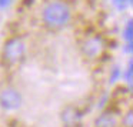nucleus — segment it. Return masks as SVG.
Returning <instances> with one entry per match:
<instances>
[{
	"instance_id": "5",
	"label": "nucleus",
	"mask_w": 133,
	"mask_h": 127,
	"mask_svg": "<svg viewBox=\"0 0 133 127\" xmlns=\"http://www.w3.org/2000/svg\"><path fill=\"white\" fill-rule=\"evenodd\" d=\"M80 117H82L80 111L73 106H67L66 109H63V111L60 114L62 123H63L64 127H76L80 121Z\"/></svg>"
},
{
	"instance_id": "10",
	"label": "nucleus",
	"mask_w": 133,
	"mask_h": 127,
	"mask_svg": "<svg viewBox=\"0 0 133 127\" xmlns=\"http://www.w3.org/2000/svg\"><path fill=\"white\" fill-rule=\"evenodd\" d=\"M113 4H115L116 9L124 10V9H126V6L129 4V2H127V0H113Z\"/></svg>"
},
{
	"instance_id": "7",
	"label": "nucleus",
	"mask_w": 133,
	"mask_h": 127,
	"mask_svg": "<svg viewBox=\"0 0 133 127\" xmlns=\"http://www.w3.org/2000/svg\"><path fill=\"white\" fill-rule=\"evenodd\" d=\"M132 20H127V23L124 24L123 32H122V37L126 43H133V29H132Z\"/></svg>"
},
{
	"instance_id": "12",
	"label": "nucleus",
	"mask_w": 133,
	"mask_h": 127,
	"mask_svg": "<svg viewBox=\"0 0 133 127\" xmlns=\"http://www.w3.org/2000/svg\"><path fill=\"white\" fill-rule=\"evenodd\" d=\"M13 0H0V9H6L12 4Z\"/></svg>"
},
{
	"instance_id": "11",
	"label": "nucleus",
	"mask_w": 133,
	"mask_h": 127,
	"mask_svg": "<svg viewBox=\"0 0 133 127\" xmlns=\"http://www.w3.org/2000/svg\"><path fill=\"white\" fill-rule=\"evenodd\" d=\"M120 76V69L119 67H113V73L110 74V83H113V81H116V79Z\"/></svg>"
},
{
	"instance_id": "1",
	"label": "nucleus",
	"mask_w": 133,
	"mask_h": 127,
	"mask_svg": "<svg viewBox=\"0 0 133 127\" xmlns=\"http://www.w3.org/2000/svg\"><path fill=\"white\" fill-rule=\"evenodd\" d=\"M70 19H72L70 7L60 0L49 2L42 12V20H43L44 26L53 30L64 27L70 22Z\"/></svg>"
},
{
	"instance_id": "3",
	"label": "nucleus",
	"mask_w": 133,
	"mask_h": 127,
	"mask_svg": "<svg viewBox=\"0 0 133 127\" xmlns=\"http://www.w3.org/2000/svg\"><path fill=\"white\" fill-rule=\"evenodd\" d=\"M104 49V41L100 36H90L82 44V52L87 59H97L102 56Z\"/></svg>"
},
{
	"instance_id": "6",
	"label": "nucleus",
	"mask_w": 133,
	"mask_h": 127,
	"mask_svg": "<svg viewBox=\"0 0 133 127\" xmlns=\"http://www.w3.org/2000/svg\"><path fill=\"white\" fill-rule=\"evenodd\" d=\"M117 120H116V116L110 111H104L95 120V126L96 127H115Z\"/></svg>"
},
{
	"instance_id": "13",
	"label": "nucleus",
	"mask_w": 133,
	"mask_h": 127,
	"mask_svg": "<svg viewBox=\"0 0 133 127\" xmlns=\"http://www.w3.org/2000/svg\"><path fill=\"white\" fill-rule=\"evenodd\" d=\"M132 50H133V43H126V46H124V52L132 53Z\"/></svg>"
},
{
	"instance_id": "4",
	"label": "nucleus",
	"mask_w": 133,
	"mask_h": 127,
	"mask_svg": "<svg viewBox=\"0 0 133 127\" xmlns=\"http://www.w3.org/2000/svg\"><path fill=\"white\" fill-rule=\"evenodd\" d=\"M22 94L16 89H4L0 93V106L4 110H16L22 104Z\"/></svg>"
},
{
	"instance_id": "8",
	"label": "nucleus",
	"mask_w": 133,
	"mask_h": 127,
	"mask_svg": "<svg viewBox=\"0 0 133 127\" xmlns=\"http://www.w3.org/2000/svg\"><path fill=\"white\" fill-rule=\"evenodd\" d=\"M132 74H133V69H132V61H129V66H127L126 72L123 73V76H124V80L127 81V84H129L130 87H132V81H133V77H132Z\"/></svg>"
},
{
	"instance_id": "2",
	"label": "nucleus",
	"mask_w": 133,
	"mask_h": 127,
	"mask_svg": "<svg viewBox=\"0 0 133 127\" xmlns=\"http://www.w3.org/2000/svg\"><path fill=\"white\" fill-rule=\"evenodd\" d=\"M26 54V43L20 37H10L6 40L2 50L3 60L7 64H16L22 60Z\"/></svg>"
},
{
	"instance_id": "9",
	"label": "nucleus",
	"mask_w": 133,
	"mask_h": 127,
	"mask_svg": "<svg viewBox=\"0 0 133 127\" xmlns=\"http://www.w3.org/2000/svg\"><path fill=\"white\" fill-rule=\"evenodd\" d=\"M123 126L124 127H133V113L127 111L126 116L123 117Z\"/></svg>"
},
{
	"instance_id": "14",
	"label": "nucleus",
	"mask_w": 133,
	"mask_h": 127,
	"mask_svg": "<svg viewBox=\"0 0 133 127\" xmlns=\"http://www.w3.org/2000/svg\"><path fill=\"white\" fill-rule=\"evenodd\" d=\"M127 2H129V4H130V3H132V0H127Z\"/></svg>"
}]
</instances>
